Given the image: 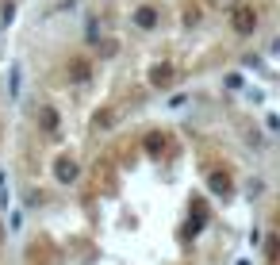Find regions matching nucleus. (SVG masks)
I'll return each instance as SVG.
<instances>
[{"label": "nucleus", "mask_w": 280, "mask_h": 265, "mask_svg": "<svg viewBox=\"0 0 280 265\" xmlns=\"http://www.w3.org/2000/svg\"><path fill=\"white\" fill-rule=\"evenodd\" d=\"M58 177H61V181H73V177H77V165H73V162H61Z\"/></svg>", "instance_id": "1"}]
</instances>
